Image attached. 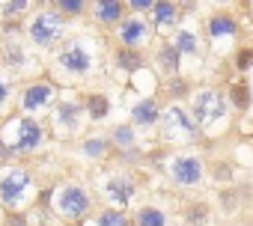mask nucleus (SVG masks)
I'll return each mask as SVG.
<instances>
[{"instance_id":"obj_16","label":"nucleus","mask_w":253,"mask_h":226,"mask_svg":"<svg viewBox=\"0 0 253 226\" xmlns=\"http://www.w3.org/2000/svg\"><path fill=\"white\" fill-rule=\"evenodd\" d=\"M149 66L152 72L164 80V77H173V75H182V54L173 48V42H158L152 45V57H149Z\"/></svg>"},{"instance_id":"obj_29","label":"nucleus","mask_w":253,"mask_h":226,"mask_svg":"<svg viewBox=\"0 0 253 226\" xmlns=\"http://www.w3.org/2000/svg\"><path fill=\"white\" fill-rule=\"evenodd\" d=\"M30 9H33V0H3L0 3V21H24Z\"/></svg>"},{"instance_id":"obj_38","label":"nucleus","mask_w":253,"mask_h":226,"mask_svg":"<svg viewBox=\"0 0 253 226\" xmlns=\"http://www.w3.org/2000/svg\"><path fill=\"white\" fill-rule=\"evenodd\" d=\"M214 3H232V0H214Z\"/></svg>"},{"instance_id":"obj_11","label":"nucleus","mask_w":253,"mask_h":226,"mask_svg":"<svg viewBox=\"0 0 253 226\" xmlns=\"http://www.w3.org/2000/svg\"><path fill=\"white\" fill-rule=\"evenodd\" d=\"M63 95V86L51 77V75H39L30 77L24 83H18V95H15V110L27 113V116H48V110L57 104V98Z\"/></svg>"},{"instance_id":"obj_28","label":"nucleus","mask_w":253,"mask_h":226,"mask_svg":"<svg viewBox=\"0 0 253 226\" xmlns=\"http://www.w3.org/2000/svg\"><path fill=\"white\" fill-rule=\"evenodd\" d=\"M15 95H18V80L0 69V119L15 110Z\"/></svg>"},{"instance_id":"obj_39","label":"nucleus","mask_w":253,"mask_h":226,"mask_svg":"<svg viewBox=\"0 0 253 226\" xmlns=\"http://www.w3.org/2000/svg\"><path fill=\"white\" fill-rule=\"evenodd\" d=\"M0 220H3V205H0Z\"/></svg>"},{"instance_id":"obj_22","label":"nucleus","mask_w":253,"mask_h":226,"mask_svg":"<svg viewBox=\"0 0 253 226\" xmlns=\"http://www.w3.org/2000/svg\"><path fill=\"white\" fill-rule=\"evenodd\" d=\"M81 98H84V107H86L89 122H104L110 113H113V101H110V95L101 92V89H89V92H84Z\"/></svg>"},{"instance_id":"obj_27","label":"nucleus","mask_w":253,"mask_h":226,"mask_svg":"<svg viewBox=\"0 0 253 226\" xmlns=\"http://www.w3.org/2000/svg\"><path fill=\"white\" fill-rule=\"evenodd\" d=\"M86 226H134L131 223V214L125 208H98L92 211V217L86 220Z\"/></svg>"},{"instance_id":"obj_23","label":"nucleus","mask_w":253,"mask_h":226,"mask_svg":"<svg viewBox=\"0 0 253 226\" xmlns=\"http://www.w3.org/2000/svg\"><path fill=\"white\" fill-rule=\"evenodd\" d=\"M161 92L167 95V101H179V104H188V98H191V92H194V83H191V77L182 72V75L164 77V80H161Z\"/></svg>"},{"instance_id":"obj_40","label":"nucleus","mask_w":253,"mask_h":226,"mask_svg":"<svg viewBox=\"0 0 253 226\" xmlns=\"http://www.w3.org/2000/svg\"><path fill=\"white\" fill-rule=\"evenodd\" d=\"M0 167H3V164H0Z\"/></svg>"},{"instance_id":"obj_24","label":"nucleus","mask_w":253,"mask_h":226,"mask_svg":"<svg viewBox=\"0 0 253 226\" xmlns=\"http://www.w3.org/2000/svg\"><path fill=\"white\" fill-rule=\"evenodd\" d=\"M110 143H113V152H125V149H134L140 146V131L131 125V122H116L110 131H107Z\"/></svg>"},{"instance_id":"obj_6","label":"nucleus","mask_w":253,"mask_h":226,"mask_svg":"<svg viewBox=\"0 0 253 226\" xmlns=\"http://www.w3.org/2000/svg\"><path fill=\"white\" fill-rule=\"evenodd\" d=\"M158 137L164 146H173V149H191V146H200L206 140L200 122L188 110V104H179V101L164 104L161 122H158Z\"/></svg>"},{"instance_id":"obj_4","label":"nucleus","mask_w":253,"mask_h":226,"mask_svg":"<svg viewBox=\"0 0 253 226\" xmlns=\"http://www.w3.org/2000/svg\"><path fill=\"white\" fill-rule=\"evenodd\" d=\"M188 110L203 128V137H220L232 122V107L226 89L220 86H197L188 98Z\"/></svg>"},{"instance_id":"obj_37","label":"nucleus","mask_w":253,"mask_h":226,"mask_svg":"<svg viewBox=\"0 0 253 226\" xmlns=\"http://www.w3.org/2000/svg\"><path fill=\"white\" fill-rule=\"evenodd\" d=\"M33 6H39V9H54V0H33Z\"/></svg>"},{"instance_id":"obj_12","label":"nucleus","mask_w":253,"mask_h":226,"mask_svg":"<svg viewBox=\"0 0 253 226\" xmlns=\"http://www.w3.org/2000/svg\"><path fill=\"white\" fill-rule=\"evenodd\" d=\"M95 193L104 205L110 208H125L128 211L134 202H137V193H140V185L137 179L128 173V167H113V170H104L95 176Z\"/></svg>"},{"instance_id":"obj_26","label":"nucleus","mask_w":253,"mask_h":226,"mask_svg":"<svg viewBox=\"0 0 253 226\" xmlns=\"http://www.w3.org/2000/svg\"><path fill=\"white\" fill-rule=\"evenodd\" d=\"M226 98H229V107L238 110V113H250L253 107V86L247 80H232L226 86Z\"/></svg>"},{"instance_id":"obj_19","label":"nucleus","mask_w":253,"mask_h":226,"mask_svg":"<svg viewBox=\"0 0 253 226\" xmlns=\"http://www.w3.org/2000/svg\"><path fill=\"white\" fill-rule=\"evenodd\" d=\"M149 21L155 27V36H167L182 24V9L176 6V0H158L149 12Z\"/></svg>"},{"instance_id":"obj_36","label":"nucleus","mask_w":253,"mask_h":226,"mask_svg":"<svg viewBox=\"0 0 253 226\" xmlns=\"http://www.w3.org/2000/svg\"><path fill=\"white\" fill-rule=\"evenodd\" d=\"M197 3H200V0H176V6L182 9V15H188V12H194V9H197Z\"/></svg>"},{"instance_id":"obj_35","label":"nucleus","mask_w":253,"mask_h":226,"mask_svg":"<svg viewBox=\"0 0 253 226\" xmlns=\"http://www.w3.org/2000/svg\"><path fill=\"white\" fill-rule=\"evenodd\" d=\"M211 176H214L217 182H226V179L232 176V170H229V164H223V161H220V164H214V167H211Z\"/></svg>"},{"instance_id":"obj_13","label":"nucleus","mask_w":253,"mask_h":226,"mask_svg":"<svg viewBox=\"0 0 253 226\" xmlns=\"http://www.w3.org/2000/svg\"><path fill=\"white\" fill-rule=\"evenodd\" d=\"M113 39H116V45H122V48H134V51H149L152 45H155V27H152V21H149V15H134V12H128L119 24H116V30H113Z\"/></svg>"},{"instance_id":"obj_3","label":"nucleus","mask_w":253,"mask_h":226,"mask_svg":"<svg viewBox=\"0 0 253 226\" xmlns=\"http://www.w3.org/2000/svg\"><path fill=\"white\" fill-rule=\"evenodd\" d=\"M45 196H48L51 214L66 226H81L95 211V193L78 179H63V182L51 185L45 190Z\"/></svg>"},{"instance_id":"obj_31","label":"nucleus","mask_w":253,"mask_h":226,"mask_svg":"<svg viewBox=\"0 0 253 226\" xmlns=\"http://www.w3.org/2000/svg\"><path fill=\"white\" fill-rule=\"evenodd\" d=\"M182 214H185V223L188 226H206L211 220V211H209L206 202H188Z\"/></svg>"},{"instance_id":"obj_20","label":"nucleus","mask_w":253,"mask_h":226,"mask_svg":"<svg viewBox=\"0 0 253 226\" xmlns=\"http://www.w3.org/2000/svg\"><path fill=\"white\" fill-rule=\"evenodd\" d=\"M170 42H173V48L182 54V60H185V57H191V60H200V57H203V39H200V33H197L194 27L179 24V27L170 33Z\"/></svg>"},{"instance_id":"obj_1","label":"nucleus","mask_w":253,"mask_h":226,"mask_svg":"<svg viewBox=\"0 0 253 226\" xmlns=\"http://www.w3.org/2000/svg\"><path fill=\"white\" fill-rule=\"evenodd\" d=\"M101 69V51L95 45V39L89 36H66L63 45L57 51H51V69L48 75L60 83H84L89 77H95Z\"/></svg>"},{"instance_id":"obj_21","label":"nucleus","mask_w":253,"mask_h":226,"mask_svg":"<svg viewBox=\"0 0 253 226\" xmlns=\"http://www.w3.org/2000/svg\"><path fill=\"white\" fill-rule=\"evenodd\" d=\"M110 63H113V69L116 72H122V75H134V72H140L143 66H149V60H146V51H134V48H122V45H116L113 48V54H110Z\"/></svg>"},{"instance_id":"obj_15","label":"nucleus","mask_w":253,"mask_h":226,"mask_svg":"<svg viewBox=\"0 0 253 226\" xmlns=\"http://www.w3.org/2000/svg\"><path fill=\"white\" fill-rule=\"evenodd\" d=\"M161 98L152 92V95H140L131 107H128V122L137 128V131H158V122H161Z\"/></svg>"},{"instance_id":"obj_25","label":"nucleus","mask_w":253,"mask_h":226,"mask_svg":"<svg viewBox=\"0 0 253 226\" xmlns=\"http://www.w3.org/2000/svg\"><path fill=\"white\" fill-rule=\"evenodd\" d=\"M131 223H134V226H170V214H167L161 205L143 202V205H137V208H134Z\"/></svg>"},{"instance_id":"obj_41","label":"nucleus","mask_w":253,"mask_h":226,"mask_svg":"<svg viewBox=\"0 0 253 226\" xmlns=\"http://www.w3.org/2000/svg\"><path fill=\"white\" fill-rule=\"evenodd\" d=\"M185 226H188V223H185Z\"/></svg>"},{"instance_id":"obj_34","label":"nucleus","mask_w":253,"mask_h":226,"mask_svg":"<svg viewBox=\"0 0 253 226\" xmlns=\"http://www.w3.org/2000/svg\"><path fill=\"white\" fill-rule=\"evenodd\" d=\"M155 3H158V0H125V9L134 12V15H149Z\"/></svg>"},{"instance_id":"obj_7","label":"nucleus","mask_w":253,"mask_h":226,"mask_svg":"<svg viewBox=\"0 0 253 226\" xmlns=\"http://www.w3.org/2000/svg\"><path fill=\"white\" fill-rule=\"evenodd\" d=\"M161 173L176 190H197V188H203V182L209 176V167H206L203 152L176 149V152H167L161 158Z\"/></svg>"},{"instance_id":"obj_18","label":"nucleus","mask_w":253,"mask_h":226,"mask_svg":"<svg viewBox=\"0 0 253 226\" xmlns=\"http://www.w3.org/2000/svg\"><path fill=\"white\" fill-rule=\"evenodd\" d=\"M125 15H128L125 0H89V21L104 30H116Z\"/></svg>"},{"instance_id":"obj_2","label":"nucleus","mask_w":253,"mask_h":226,"mask_svg":"<svg viewBox=\"0 0 253 226\" xmlns=\"http://www.w3.org/2000/svg\"><path fill=\"white\" fill-rule=\"evenodd\" d=\"M0 143L6 146V152L18 161V158H36L51 146V131L48 122H42L39 116H27V113H6L0 119Z\"/></svg>"},{"instance_id":"obj_17","label":"nucleus","mask_w":253,"mask_h":226,"mask_svg":"<svg viewBox=\"0 0 253 226\" xmlns=\"http://www.w3.org/2000/svg\"><path fill=\"white\" fill-rule=\"evenodd\" d=\"M75 149H78V155L84 158V161H89V164H104V161H110L113 158V143H110V137L107 134H81L78 137V143H75Z\"/></svg>"},{"instance_id":"obj_9","label":"nucleus","mask_w":253,"mask_h":226,"mask_svg":"<svg viewBox=\"0 0 253 226\" xmlns=\"http://www.w3.org/2000/svg\"><path fill=\"white\" fill-rule=\"evenodd\" d=\"M0 69L6 75H12L15 80H30L45 75L42 57L39 51L27 42V36L18 39H0Z\"/></svg>"},{"instance_id":"obj_10","label":"nucleus","mask_w":253,"mask_h":226,"mask_svg":"<svg viewBox=\"0 0 253 226\" xmlns=\"http://www.w3.org/2000/svg\"><path fill=\"white\" fill-rule=\"evenodd\" d=\"M72 30V21L66 15H60L57 9H39L27 24H24V33H27V42L39 51V54H51L63 45V39L69 36Z\"/></svg>"},{"instance_id":"obj_14","label":"nucleus","mask_w":253,"mask_h":226,"mask_svg":"<svg viewBox=\"0 0 253 226\" xmlns=\"http://www.w3.org/2000/svg\"><path fill=\"white\" fill-rule=\"evenodd\" d=\"M238 36H241V21H238V15H232V12H211V15L206 18V39H209L211 51L223 54Z\"/></svg>"},{"instance_id":"obj_33","label":"nucleus","mask_w":253,"mask_h":226,"mask_svg":"<svg viewBox=\"0 0 253 226\" xmlns=\"http://www.w3.org/2000/svg\"><path fill=\"white\" fill-rule=\"evenodd\" d=\"M0 226H30V211H3Z\"/></svg>"},{"instance_id":"obj_30","label":"nucleus","mask_w":253,"mask_h":226,"mask_svg":"<svg viewBox=\"0 0 253 226\" xmlns=\"http://www.w3.org/2000/svg\"><path fill=\"white\" fill-rule=\"evenodd\" d=\"M54 9L66 15L69 21H75V18L89 15V0H54Z\"/></svg>"},{"instance_id":"obj_8","label":"nucleus","mask_w":253,"mask_h":226,"mask_svg":"<svg viewBox=\"0 0 253 226\" xmlns=\"http://www.w3.org/2000/svg\"><path fill=\"white\" fill-rule=\"evenodd\" d=\"M45 119H48V131L54 140H75V137L86 134V125H89L84 98H78V95H60Z\"/></svg>"},{"instance_id":"obj_5","label":"nucleus","mask_w":253,"mask_h":226,"mask_svg":"<svg viewBox=\"0 0 253 226\" xmlns=\"http://www.w3.org/2000/svg\"><path fill=\"white\" fill-rule=\"evenodd\" d=\"M42 185L30 167L12 161L0 167V205L3 211H27L39 199Z\"/></svg>"},{"instance_id":"obj_32","label":"nucleus","mask_w":253,"mask_h":226,"mask_svg":"<svg viewBox=\"0 0 253 226\" xmlns=\"http://www.w3.org/2000/svg\"><path fill=\"white\" fill-rule=\"evenodd\" d=\"M232 69L238 75H247L253 69V45H238L235 54H232Z\"/></svg>"}]
</instances>
